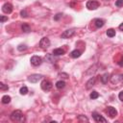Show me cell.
I'll return each instance as SVG.
<instances>
[{
	"instance_id": "cell-10",
	"label": "cell",
	"mask_w": 123,
	"mask_h": 123,
	"mask_svg": "<svg viewBox=\"0 0 123 123\" xmlns=\"http://www.w3.org/2000/svg\"><path fill=\"white\" fill-rule=\"evenodd\" d=\"M2 11L5 13H11L12 12V5L10 3H5L2 6Z\"/></svg>"
},
{
	"instance_id": "cell-24",
	"label": "cell",
	"mask_w": 123,
	"mask_h": 123,
	"mask_svg": "<svg viewBox=\"0 0 123 123\" xmlns=\"http://www.w3.org/2000/svg\"><path fill=\"white\" fill-rule=\"evenodd\" d=\"M89 97H90V99H97V98L99 97V93H98L97 91H92V92L90 93Z\"/></svg>"
},
{
	"instance_id": "cell-7",
	"label": "cell",
	"mask_w": 123,
	"mask_h": 123,
	"mask_svg": "<svg viewBox=\"0 0 123 123\" xmlns=\"http://www.w3.org/2000/svg\"><path fill=\"white\" fill-rule=\"evenodd\" d=\"M50 46V40L48 37H42L39 41V47L42 48V49H45V48H48Z\"/></svg>"
},
{
	"instance_id": "cell-35",
	"label": "cell",
	"mask_w": 123,
	"mask_h": 123,
	"mask_svg": "<svg viewBox=\"0 0 123 123\" xmlns=\"http://www.w3.org/2000/svg\"><path fill=\"white\" fill-rule=\"evenodd\" d=\"M118 28H119V29H120L121 31H123V22H122V23H121V24H120V25L118 26Z\"/></svg>"
},
{
	"instance_id": "cell-32",
	"label": "cell",
	"mask_w": 123,
	"mask_h": 123,
	"mask_svg": "<svg viewBox=\"0 0 123 123\" xmlns=\"http://www.w3.org/2000/svg\"><path fill=\"white\" fill-rule=\"evenodd\" d=\"M6 20H8V16H5V15H1V17H0V21H1V23L5 22Z\"/></svg>"
},
{
	"instance_id": "cell-23",
	"label": "cell",
	"mask_w": 123,
	"mask_h": 123,
	"mask_svg": "<svg viewBox=\"0 0 123 123\" xmlns=\"http://www.w3.org/2000/svg\"><path fill=\"white\" fill-rule=\"evenodd\" d=\"M19 92L21 95H26L28 93V87L27 86H22L20 89H19Z\"/></svg>"
},
{
	"instance_id": "cell-21",
	"label": "cell",
	"mask_w": 123,
	"mask_h": 123,
	"mask_svg": "<svg viewBox=\"0 0 123 123\" xmlns=\"http://www.w3.org/2000/svg\"><path fill=\"white\" fill-rule=\"evenodd\" d=\"M11 102V97L9 95H4L2 97V103L3 104H9Z\"/></svg>"
},
{
	"instance_id": "cell-11",
	"label": "cell",
	"mask_w": 123,
	"mask_h": 123,
	"mask_svg": "<svg viewBox=\"0 0 123 123\" xmlns=\"http://www.w3.org/2000/svg\"><path fill=\"white\" fill-rule=\"evenodd\" d=\"M92 117H93V119H94L96 122H104V123L107 122V120H106L102 115H100V114L97 113V112H92Z\"/></svg>"
},
{
	"instance_id": "cell-22",
	"label": "cell",
	"mask_w": 123,
	"mask_h": 123,
	"mask_svg": "<svg viewBox=\"0 0 123 123\" xmlns=\"http://www.w3.org/2000/svg\"><path fill=\"white\" fill-rule=\"evenodd\" d=\"M107 36L110 37H113L115 36V30H113V29H109V30L107 31Z\"/></svg>"
},
{
	"instance_id": "cell-20",
	"label": "cell",
	"mask_w": 123,
	"mask_h": 123,
	"mask_svg": "<svg viewBox=\"0 0 123 123\" xmlns=\"http://www.w3.org/2000/svg\"><path fill=\"white\" fill-rule=\"evenodd\" d=\"M108 81H109V74H108V73H105V74L102 75V77H101V82H102L103 84H107Z\"/></svg>"
},
{
	"instance_id": "cell-2",
	"label": "cell",
	"mask_w": 123,
	"mask_h": 123,
	"mask_svg": "<svg viewBox=\"0 0 123 123\" xmlns=\"http://www.w3.org/2000/svg\"><path fill=\"white\" fill-rule=\"evenodd\" d=\"M111 82L112 85H116L118 86H123V73L118 74V75H114L111 77Z\"/></svg>"
},
{
	"instance_id": "cell-15",
	"label": "cell",
	"mask_w": 123,
	"mask_h": 123,
	"mask_svg": "<svg viewBox=\"0 0 123 123\" xmlns=\"http://www.w3.org/2000/svg\"><path fill=\"white\" fill-rule=\"evenodd\" d=\"M64 53H65V51H64L63 49H62V48H56V49L53 50L54 56H62V55H63Z\"/></svg>"
},
{
	"instance_id": "cell-17",
	"label": "cell",
	"mask_w": 123,
	"mask_h": 123,
	"mask_svg": "<svg viewBox=\"0 0 123 123\" xmlns=\"http://www.w3.org/2000/svg\"><path fill=\"white\" fill-rule=\"evenodd\" d=\"M21 30H22V32H24V33H29V32L31 31V27H30L27 23H23L22 26H21Z\"/></svg>"
},
{
	"instance_id": "cell-28",
	"label": "cell",
	"mask_w": 123,
	"mask_h": 123,
	"mask_svg": "<svg viewBox=\"0 0 123 123\" xmlns=\"http://www.w3.org/2000/svg\"><path fill=\"white\" fill-rule=\"evenodd\" d=\"M62 13H61V12H59V13H57L55 16H54V20H56V21H58V20H60L61 18H62Z\"/></svg>"
},
{
	"instance_id": "cell-31",
	"label": "cell",
	"mask_w": 123,
	"mask_h": 123,
	"mask_svg": "<svg viewBox=\"0 0 123 123\" xmlns=\"http://www.w3.org/2000/svg\"><path fill=\"white\" fill-rule=\"evenodd\" d=\"M20 15H21L22 17H27V16H28V13H27L26 10H22V11L20 12Z\"/></svg>"
},
{
	"instance_id": "cell-29",
	"label": "cell",
	"mask_w": 123,
	"mask_h": 123,
	"mask_svg": "<svg viewBox=\"0 0 123 123\" xmlns=\"http://www.w3.org/2000/svg\"><path fill=\"white\" fill-rule=\"evenodd\" d=\"M59 76H60L61 78H62V79H67V78L69 77L67 73H63V72H62V73H60V74H59Z\"/></svg>"
},
{
	"instance_id": "cell-25",
	"label": "cell",
	"mask_w": 123,
	"mask_h": 123,
	"mask_svg": "<svg viewBox=\"0 0 123 123\" xmlns=\"http://www.w3.org/2000/svg\"><path fill=\"white\" fill-rule=\"evenodd\" d=\"M78 120L80 121V122H88V118L87 117H86L85 115H79L78 116Z\"/></svg>"
},
{
	"instance_id": "cell-1",
	"label": "cell",
	"mask_w": 123,
	"mask_h": 123,
	"mask_svg": "<svg viewBox=\"0 0 123 123\" xmlns=\"http://www.w3.org/2000/svg\"><path fill=\"white\" fill-rule=\"evenodd\" d=\"M10 117H11L12 121H13V122H24L25 121V116L22 113V111L19 110L13 111Z\"/></svg>"
},
{
	"instance_id": "cell-30",
	"label": "cell",
	"mask_w": 123,
	"mask_h": 123,
	"mask_svg": "<svg viewBox=\"0 0 123 123\" xmlns=\"http://www.w3.org/2000/svg\"><path fill=\"white\" fill-rule=\"evenodd\" d=\"M115 6L116 7H122L123 6V0H116Z\"/></svg>"
},
{
	"instance_id": "cell-27",
	"label": "cell",
	"mask_w": 123,
	"mask_h": 123,
	"mask_svg": "<svg viewBox=\"0 0 123 123\" xmlns=\"http://www.w3.org/2000/svg\"><path fill=\"white\" fill-rule=\"evenodd\" d=\"M26 49H27V46L25 44H19L17 46V50L18 51H25Z\"/></svg>"
},
{
	"instance_id": "cell-26",
	"label": "cell",
	"mask_w": 123,
	"mask_h": 123,
	"mask_svg": "<svg viewBox=\"0 0 123 123\" xmlns=\"http://www.w3.org/2000/svg\"><path fill=\"white\" fill-rule=\"evenodd\" d=\"M0 89L3 90V91H4V90H8V89H9V86H8V85H5L4 83L1 82V83H0Z\"/></svg>"
},
{
	"instance_id": "cell-19",
	"label": "cell",
	"mask_w": 123,
	"mask_h": 123,
	"mask_svg": "<svg viewBox=\"0 0 123 123\" xmlns=\"http://www.w3.org/2000/svg\"><path fill=\"white\" fill-rule=\"evenodd\" d=\"M45 61L49 62H55V58H54V54H48L45 56Z\"/></svg>"
},
{
	"instance_id": "cell-16",
	"label": "cell",
	"mask_w": 123,
	"mask_h": 123,
	"mask_svg": "<svg viewBox=\"0 0 123 123\" xmlns=\"http://www.w3.org/2000/svg\"><path fill=\"white\" fill-rule=\"evenodd\" d=\"M81 56V51L80 50H73L71 53H70V57L71 58H73V59H77V58H79Z\"/></svg>"
},
{
	"instance_id": "cell-5",
	"label": "cell",
	"mask_w": 123,
	"mask_h": 123,
	"mask_svg": "<svg viewBox=\"0 0 123 123\" xmlns=\"http://www.w3.org/2000/svg\"><path fill=\"white\" fill-rule=\"evenodd\" d=\"M30 62H31V64L33 66H38V65L41 64L42 59L40 57H38V56H33L31 58V60H30Z\"/></svg>"
},
{
	"instance_id": "cell-8",
	"label": "cell",
	"mask_w": 123,
	"mask_h": 123,
	"mask_svg": "<svg viewBox=\"0 0 123 123\" xmlns=\"http://www.w3.org/2000/svg\"><path fill=\"white\" fill-rule=\"evenodd\" d=\"M106 111H107V113L109 114V116H110L111 118H113L114 116L117 115V111L115 110V108H113V107H111V106H109V107L106 109Z\"/></svg>"
},
{
	"instance_id": "cell-12",
	"label": "cell",
	"mask_w": 123,
	"mask_h": 123,
	"mask_svg": "<svg viewBox=\"0 0 123 123\" xmlns=\"http://www.w3.org/2000/svg\"><path fill=\"white\" fill-rule=\"evenodd\" d=\"M95 81H96V78H95V77H91V78L86 82V89L91 88V87L95 85Z\"/></svg>"
},
{
	"instance_id": "cell-14",
	"label": "cell",
	"mask_w": 123,
	"mask_h": 123,
	"mask_svg": "<svg viewBox=\"0 0 123 123\" xmlns=\"http://www.w3.org/2000/svg\"><path fill=\"white\" fill-rule=\"evenodd\" d=\"M96 70H97V65H92V66H90L87 70H86V75H89V76H91V75H93L95 72H96Z\"/></svg>"
},
{
	"instance_id": "cell-18",
	"label": "cell",
	"mask_w": 123,
	"mask_h": 123,
	"mask_svg": "<svg viewBox=\"0 0 123 123\" xmlns=\"http://www.w3.org/2000/svg\"><path fill=\"white\" fill-rule=\"evenodd\" d=\"M65 86V83H64V81H58L57 83H56V87L58 88V89H62V88H63Z\"/></svg>"
},
{
	"instance_id": "cell-13",
	"label": "cell",
	"mask_w": 123,
	"mask_h": 123,
	"mask_svg": "<svg viewBox=\"0 0 123 123\" xmlns=\"http://www.w3.org/2000/svg\"><path fill=\"white\" fill-rule=\"evenodd\" d=\"M104 24H105V21L103 19H101V18L94 19V25H95L96 28H101V27L104 26Z\"/></svg>"
},
{
	"instance_id": "cell-6",
	"label": "cell",
	"mask_w": 123,
	"mask_h": 123,
	"mask_svg": "<svg viewBox=\"0 0 123 123\" xmlns=\"http://www.w3.org/2000/svg\"><path fill=\"white\" fill-rule=\"evenodd\" d=\"M74 34H75V29H68V30L63 31V33L62 34L61 37H62V38H69Z\"/></svg>"
},
{
	"instance_id": "cell-4",
	"label": "cell",
	"mask_w": 123,
	"mask_h": 123,
	"mask_svg": "<svg viewBox=\"0 0 123 123\" xmlns=\"http://www.w3.org/2000/svg\"><path fill=\"white\" fill-rule=\"evenodd\" d=\"M99 2L98 1H95V0H89L86 2V8L88 10H96L99 8Z\"/></svg>"
},
{
	"instance_id": "cell-3",
	"label": "cell",
	"mask_w": 123,
	"mask_h": 123,
	"mask_svg": "<svg viewBox=\"0 0 123 123\" xmlns=\"http://www.w3.org/2000/svg\"><path fill=\"white\" fill-rule=\"evenodd\" d=\"M52 86H52V83L50 81H48V80H43L41 82V84H40V87L44 91H49L52 88Z\"/></svg>"
},
{
	"instance_id": "cell-9",
	"label": "cell",
	"mask_w": 123,
	"mask_h": 123,
	"mask_svg": "<svg viewBox=\"0 0 123 123\" xmlns=\"http://www.w3.org/2000/svg\"><path fill=\"white\" fill-rule=\"evenodd\" d=\"M42 78V75L40 74H32L28 77V81L31 83H37Z\"/></svg>"
},
{
	"instance_id": "cell-33",
	"label": "cell",
	"mask_w": 123,
	"mask_h": 123,
	"mask_svg": "<svg viewBox=\"0 0 123 123\" xmlns=\"http://www.w3.org/2000/svg\"><path fill=\"white\" fill-rule=\"evenodd\" d=\"M117 63H118V65L119 66H121V67H123V56L120 58V60L117 62Z\"/></svg>"
},
{
	"instance_id": "cell-34",
	"label": "cell",
	"mask_w": 123,
	"mask_h": 123,
	"mask_svg": "<svg viewBox=\"0 0 123 123\" xmlns=\"http://www.w3.org/2000/svg\"><path fill=\"white\" fill-rule=\"evenodd\" d=\"M118 98H119V100H120V101H122V102H123V91L119 92V94H118Z\"/></svg>"
}]
</instances>
